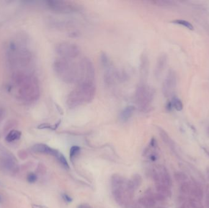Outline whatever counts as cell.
I'll list each match as a JSON object with an SVG mask.
<instances>
[{"label": "cell", "mask_w": 209, "mask_h": 208, "mask_svg": "<svg viewBox=\"0 0 209 208\" xmlns=\"http://www.w3.org/2000/svg\"><path fill=\"white\" fill-rule=\"evenodd\" d=\"M96 88L93 81H82L68 95L66 104L70 109H74L90 103L94 98Z\"/></svg>", "instance_id": "cell-1"}, {"label": "cell", "mask_w": 209, "mask_h": 208, "mask_svg": "<svg viewBox=\"0 0 209 208\" xmlns=\"http://www.w3.org/2000/svg\"><path fill=\"white\" fill-rule=\"evenodd\" d=\"M54 70L59 78L65 83H78L80 80V68L72 59L59 57L54 62Z\"/></svg>", "instance_id": "cell-2"}, {"label": "cell", "mask_w": 209, "mask_h": 208, "mask_svg": "<svg viewBox=\"0 0 209 208\" xmlns=\"http://www.w3.org/2000/svg\"><path fill=\"white\" fill-rule=\"evenodd\" d=\"M155 90L145 83H141L135 92V101L139 109L144 112L150 111L154 98Z\"/></svg>", "instance_id": "cell-3"}, {"label": "cell", "mask_w": 209, "mask_h": 208, "mask_svg": "<svg viewBox=\"0 0 209 208\" xmlns=\"http://www.w3.org/2000/svg\"><path fill=\"white\" fill-rule=\"evenodd\" d=\"M111 182L112 194L115 201L120 206L127 207L130 199L126 190L127 181L121 175L115 174L111 177Z\"/></svg>", "instance_id": "cell-4"}, {"label": "cell", "mask_w": 209, "mask_h": 208, "mask_svg": "<svg viewBox=\"0 0 209 208\" xmlns=\"http://www.w3.org/2000/svg\"><path fill=\"white\" fill-rule=\"evenodd\" d=\"M56 50L59 57L72 60L77 58L80 53L79 47L77 45L70 42L60 43L57 45Z\"/></svg>", "instance_id": "cell-5"}, {"label": "cell", "mask_w": 209, "mask_h": 208, "mask_svg": "<svg viewBox=\"0 0 209 208\" xmlns=\"http://www.w3.org/2000/svg\"><path fill=\"white\" fill-rule=\"evenodd\" d=\"M78 64L80 68L78 83L82 81L94 82L95 68L91 61L87 57H83L78 61Z\"/></svg>", "instance_id": "cell-6"}, {"label": "cell", "mask_w": 209, "mask_h": 208, "mask_svg": "<svg viewBox=\"0 0 209 208\" xmlns=\"http://www.w3.org/2000/svg\"><path fill=\"white\" fill-rule=\"evenodd\" d=\"M46 3L51 9L60 13L70 14L80 10L79 6L72 1L51 0Z\"/></svg>", "instance_id": "cell-7"}, {"label": "cell", "mask_w": 209, "mask_h": 208, "mask_svg": "<svg viewBox=\"0 0 209 208\" xmlns=\"http://www.w3.org/2000/svg\"><path fill=\"white\" fill-rule=\"evenodd\" d=\"M177 85V75L173 69H170L163 80L162 92L167 98L172 96Z\"/></svg>", "instance_id": "cell-8"}, {"label": "cell", "mask_w": 209, "mask_h": 208, "mask_svg": "<svg viewBox=\"0 0 209 208\" xmlns=\"http://www.w3.org/2000/svg\"><path fill=\"white\" fill-rule=\"evenodd\" d=\"M32 150L35 153L50 155L55 157H56L59 153L57 150L53 149L49 146L43 143H38L34 145L32 148Z\"/></svg>", "instance_id": "cell-9"}, {"label": "cell", "mask_w": 209, "mask_h": 208, "mask_svg": "<svg viewBox=\"0 0 209 208\" xmlns=\"http://www.w3.org/2000/svg\"><path fill=\"white\" fill-rule=\"evenodd\" d=\"M146 193L145 196L142 197L139 199V203L145 208H154L156 204V201L153 197L154 193L150 190H148Z\"/></svg>", "instance_id": "cell-10"}, {"label": "cell", "mask_w": 209, "mask_h": 208, "mask_svg": "<svg viewBox=\"0 0 209 208\" xmlns=\"http://www.w3.org/2000/svg\"><path fill=\"white\" fill-rule=\"evenodd\" d=\"M167 55L165 53L161 54L157 59L155 69V75L157 78H159L162 75L163 71L167 66Z\"/></svg>", "instance_id": "cell-11"}, {"label": "cell", "mask_w": 209, "mask_h": 208, "mask_svg": "<svg viewBox=\"0 0 209 208\" xmlns=\"http://www.w3.org/2000/svg\"><path fill=\"white\" fill-rule=\"evenodd\" d=\"M135 111V108L133 106H128L124 109L120 114L119 119L123 122H126L132 117Z\"/></svg>", "instance_id": "cell-12"}, {"label": "cell", "mask_w": 209, "mask_h": 208, "mask_svg": "<svg viewBox=\"0 0 209 208\" xmlns=\"http://www.w3.org/2000/svg\"><path fill=\"white\" fill-rule=\"evenodd\" d=\"M160 176V182L163 184L164 185L167 186L168 187H171L172 186V180L171 178L167 171L166 168L163 167L160 171L159 173Z\"/></svg>", "instance_id": "cell-13"}, {"label": "cell", "mask_w": 209, "mask_h": 208, "mask_svg": "<svg viewBox=\"0 0 209 208\" xmlns=\"http://www.w3.org/2000/svg\"><path fill=\"white\" fill-rule=\"evenodd\" d=\"M155 188L158 193L164 195L165 197H171V191L167 186L162 184L160 181L155 182Z\"/></svg>", "instance_id": "cell-14"}, {"label": "cell", "mask_w": 209, "mask_h": 208, "mask_svg": "<svg viewBox=\"0 0 209 208\" xmlns=\"http://www.w3.org/2000/svg\"><path fill=\"white\" fill-rule=\"evenodd\" d=\"M191 195L196 197L198 200H202L204 197V192L203 189L199 186V184L195 182V184L192 186Z\"/></svg>", "instance_id": "cell-15"}, {"label": "cell", "mask_w": 209, "mask_h": 208, "mask_svg": "<svg viewBox=\"0 0 209 208\" xmlns=\"http://www.w3.org/2000/svg\"><path fill=\"white\" fill-rule=\"evenodd\" d=\"M159 133H160V135L163 141L165 143L169 145L171 148H172V149L174 148V143L172 140V139L169 137L167 132L164 129H163L162 128H159Z\"/></svg>", "instance_id": "cell-16"}, {"label": "cell", "mask_w": 209, "mask_h": 208, "mask_svg": "<svg viewBox=\"0 0 209 208\" xmlns=\"http://www.w3.org/2000/svg\"><path fill=\"white\" fill-rule=\"evenodd\" d=\"M22 135V132L17 130H12L9 132L6 137V140L8 142H12L20 139Z\"/></svg>", "instance_id": "cell-17"}, {"label": "cell", "mask_w": 209, "mask_h": 208, "mask_svg": "<svg viewBox=\"0 0 209 208\" xmlns=\"http://www.w3.org/2000/svg\"><path fill=\"white\" fill-rule=\"evenodd\" d=\"M148 60L147 57L146 56H143L141 58V74L143 76V78L144 79L147 75L148 71Z\"/></svg>", "instance_id": "cell-18"}, {"label": "cell", "mask_w": 209, "mask_h": 208, "mask_svg": "<svg viewBox=\"0 0 209 208\" xmlns=\"http://www.w3.org/2000/svg\"><path fill=\"white\" fill-rule=\"evenodd\" d=\"M172 108L177 111H181L183 109V103L182 101L177 96H173L171 100Z\"/></svg>", "instance_id": "cell-19"}, {"label": "cell", "mask_w": 209, "mask_h": 208, "mask_svg": "<svg viewBox=\"0 0 209 208\" xmlns=\"http://www.w3.org/2000/svg\"><path fill=\"white\" fill-rule=\"evenodd\" d=\"M171 23H174V24H176V25H181L183 26L184 27H186L187 28H188L190 30H193L194 29V27L193 26V25L185 20L183 19H177V20H174L173 21L171 22Z\"/></svg>", "instance_id": "cell-20"}, {"label": "cell", "mask_w": 209, "mask_h": 208, "mask_svg": "<svg viewBox=\"0 0 209 208\" xmlns=\"http://www.w3.org/2000/svg\"><path fill=\"white\" fill-rule=\"evenodd\" d=\"M193 185L190 184L188 182H183L180 187V191L185 194H188L191 193V189H192Z\"/></svg>", "instance_id": "cell-21"}, {"label": "cell", "mask_w": 209, "mask_h": 208, "mask_svg": "<svg viewBox=\"0 0 209 208\" xmlns=\"http://www.w3.org/2000/svg\"><path fill=\"white\" fill-rule=\"evenodd\" d=\"M58 159V161H59V164L63 167L64 168L66 169H69V165L68 164L67 161L66 160V158L64 157V156L61 153H59V154L58 155V156L56 157Z\"/></svg>", "instance_id": "cell-22"}, {"label": "cell", "mask_w": 209, "mask_h": 208, "mask_svg": "<svg viewBox=\"0 0 209 208\" xmlns=\"http://www.w3.org/2000/svg\"><path fill=\"white\" fill-rule=\"evenodd\" d=\"M151 2L157 6H161L170 7V6H172L175 5V2L174 1H167V0H157V1H153Z\"/></svg>", "instance_id": "cell-23"}, {"label": "cell", "mask_w": 209, "mask_h": 208, "mask_svg": "<svg viewBox=\"0 0 209 208\" xmlns=\"http://www.w3.org/2000/svg\"><path fill=\"white\" fill-rule=\"evenodd\" d=\"M131 181L132 183L133 184L136 189L140 187V186L142 184V181H143L141 176L138 174H136V175H133Z\"/></svg>", "instance_id": "cell-24"}, {"label": "cell", "mask_w": 209, "mask_h": 208, "mask_svg": "<svg viewBox=\"0 0 209 208\" xmlns=\"http://www.w3.org/2000/svg\"><path fill=\"white\" fill-rule=\"evenodd\" d=\"M80 148L78 146H73L70 150V159L72 161L78 155L80 152Z\"/></svg>", "instance_id": "cell-25"}, {"label": "cell", "mask_w": 209, "mask_h": 208, "mask_svg": "<svg viewBox=\"0 0 209 208\" xmlns=\"http://www.w3.org/2000/svg\"><path fill=\"white\" fill-rule=\"evenodd\" d=\"M174 178L179 182H184L187 180L188 176L183 172L177 171L174 173Z\"/></svg>", "instance_id": "cell-26"}, {"label": "cell", "mask_w": 209, "mask_h": 208, "mask_svg": "<svg viewBox=\"0 0 209 208\" xmlns=\"http://www.w3.org/2000/svg\"><path fill=\"white\" fill-rule=\"evenodd\" d=\"M189 203L192 208H204L202 203L197 199H190L189 201Z\"/></svg>", "instance_id": "cell-27"}, {"label": "cell", "mask_w": 209, "mask_h": 208, "mask_svg": "<svg viewBox=\"0 0 209 208\" xmlns=\"http://www.w3.org/2000/svg\"><path fill=\"white\" fill-rule=\"evenodd\" d=\"M153 197H154V199L155 200V201L162 202H164V201L166 200V197L164 195H162V194H160L158 192L156 193V194H154Z\"/></svg>", "instance_id": "cell-28"}, {"label": "cell", "mask_w": 209, "mask_h": 208, "mask_svg": "<svg viewBox=\"0 0 209 208\" xmlns=\"http://www.w3.org/2000/svg\"><path fill=\"white\" fill-rule=\"evenodd\" d=\"M37 176L36 174L33 173H30V174H28V177H27V180L30 183H33L34 182L36 181L37 180Z\"/></svg>", "instance_id": "cell-29"}, {"label": "cell", "mask_w": 209, "mask_h": 208, "mask_svg": "<svg viewBox=\"0 0 209 208\" xmlns=\"http://www.w3.org/2000/svg\"><path fill=\"white\" fill-rule=\"evenodd\" d=\"M62 198L64 200V202L67 203H71L72 202V198L66 194H63L62 195Z\"/></svg>", "instance_id": "cell-30"}, {"label": "cell", "mask_w": 209, "mask_h": 208, "mask_svg": "<svg viewBox=\"0 0 209 208\" xmlns=\"http://www.w3.org/2000/svg\"><path fill=\"white\" fill-rule=\"evenodd\" d=\"M157 145V141L154 138H152L151 142H150V146L151 147H155Z\"/></svg>", "instance_id": "cell-31"}, {"label": "cell", "mask_w": 209, "mask_h": 208, "mask_svg": "<svg viewBox=\"0 0 209 208\" xmlns=\"http://www.w3.org/2000/svg\"><path fill=\"white\" fill-rule=\"evenodd\" d=\"M166 108H167V111H171L172 110V109L173 108H172V103H171V101H169V102H167V106H166Z\"/></svg>", "instance_id": "cell-32"}, {"label": "cell", "mask_w": 209, "mask_h": 208, "mask_svg": "<svg viewBox=\"0 0 209 208\" xmlns=\"http://www.w3.org/2000/svg\"><path fill=\"white\" fill-rule=\"evenodd\" d=\"M150 159H151L152 161H156V160L157 159V156L156 155H155V154H152V155H151Z\"/></svg>", "instance_id": "cell-33"}, {"label": "cell", "mask_w": 209, "mask_h": 208, "mask_svg": "<svg viewBox=\"0 0 209 208\" xmlns=\"http://www.w3.org/2000/svg\"><path fill=\"white\" fill-rule=\"evenodd\" d=\"M78 208H92L90 206H89L87 204H82L80 205Z\"/></svg>", "instance_id": "cell-34"}, {"label": "cell", "mask_w": 209, "mask_h": 208, "mask_svg": "<svg viewBox=\"0 0 209 208\" xmlns=\"http://www.w3.org/2000/svg\"><path fill=\"white\" fill-rule=\"evenodd\" d=\"M32 208H48L45 206L38 205H32Z\"/></svg>", "instance_id": "cell-35"}, {"label": "cell", "mask_w": 209, "mask_h": 208, "mask_svg": "<svg viewBox=\"0 0 209 208\" xmlns=\"http://www.w3.org/2000/svg\"><path fill=\"white\" fill-rule=\"evenodd\" d=\"M203 150H204V152L206 153V155H207L209 157V150H208V149L206 148H203Z\"/></svg>", "instance_id": "cell-36"}, {"label": "cell", "mask_w": 209, "mask_h": 208, "mask_svg": "<svg viewBox=\"0 0 209 208\" xmlns=\"http://www.w3.org/2000/svg\"><path fill=\"white\" fill-rule=\"evenodd\" d=\"M141 208L139 206H138L137 205H133V206H131V208Z\"/></svg>", "instance_id": "cell-37"}, {"label": "cell", "mask_w": 209, "mask_h": 208, "mask_svg": "<svg viewBox=\"0 0 209 208\" xmlns=\"http://www.w3.org/2000/svg\"><path fill=\"white\" fill-rule=\"evenodd\" d=\"M206 171H207V176L209 178V167H207V169H206Z\"/></svg>", "instance_id": "cell-38"}, {"label": "cell", "mask_w": 209, "mask_h": 208, "mask_svg": "<svg viewBox=\"0 0 209 208\" xmlns=\"http://www.w3.org/2000/svg\"><path fill=\"white\" fill-rule=\"evenodd\" d=\"M179 208H185V206L183 205H182Z\"/></svg>", "instance_id": "cell-39"}, {"label": "cell", "mask_w": 209, "mask_h": 208, "mask_svg": "<svg viewBox=\"0 0 209 208\" xmlns=\"http://www.w3.org/2000/svg\"><path fill=\"white\" fill-rule=\"evenodd\" d=\"M2 112L0 110V118L2 117Z\"/></svg>", "instance_id": "cell-40"}, {"label": "cell", "mask_w": 209, "mask_h": 208, "mask_svg": "<svg viewBox=\"0 0 209 208\" xmlns=\"http://www.w3.org/2000/svg\"><path fill=\"white\" fill-rule=\"evenodd\" d=\"M207 133H208V134L209 135V126L208 128H207Z\"/></svg>", "instance_id": "cell-41"}, {"label": "cell", "mask_w": 209, "mask_h": 208, "mask_svg": "<svg viewBox=\"0 0 209 208\" xmlns=\"http://www.w3.org/2000/svg\"><path fill=\"white\" fill-rule=\"evenodd\" d=\"M1 197H0V202H1Z\"/></svg>", "instance_id": "cell-42"}]
</instances>
